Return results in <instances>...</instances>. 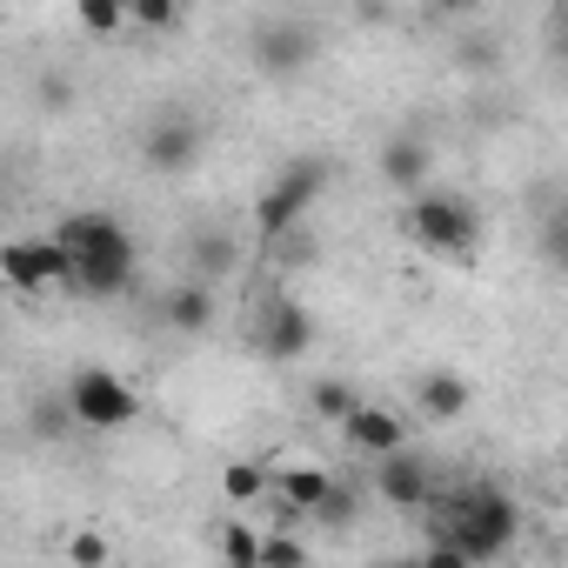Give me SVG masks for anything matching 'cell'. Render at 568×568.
Segmentation results:
<instances>
[{"label": "cell", "mask_w": 568, "mask_h": 568, "mask_svg": "<svg viewBox=\"0 0 568 568\" xmlns=\"http://www.w3.org/2000/svg\"><path fill=\"white\" fill-rule=\"evenodd\" d=\"M54 241L74 254V288L81 295H128L134 288V267H141V247L128 234L121 214H101V207H81L54 227Z\"/></svg>", "instance_id": "cell-1"}, {"label": "cell", "mask_w": 568, "mask_h": 568, "mask_svg": "<svg viewBox=\"0 0 568 568\" xmlns=\"http://www.w3.org/2000/svg\"><path fill=\"white\" fill-rule=\"evenodd\" d=\"M515 535H521V515H515V501H508L501 488H468V495H455V501L442 508V521H435V541L462 548L475 568L495 561V555H508Z\"/></svg>", "instance_id": "cell-2"}, {"label": "cell", "mask_w": 568, "mask_h": 568, "mask_svg": "<svg viewBox=\"0 0 568 568\" xmlns=\"http://www.w3.org/2000/svg\"><path fill=\"white\" fill-rule=\"evenodd\" d=\"M322 194H328V161H322V154H295L288 168L261 187L254 227H261L267 241H288V234H302V221H308V207H315Z\"/></svg>", "instance_id": "cell-3"}, {"label": "cell", "mask_w": 568, "mask_h": 568, "mask_svg": "<svg viewBox=\"0 0 568 568\" xmlns=\"http://www.w3.org/2000/svg\"><path fill=\"white\" fill-rule=\"evenodd\" d=\"M402 227H408V241L428 247V254H468V247L481 241V214H475L462 194H435V187L408 201Z\"/></svg>", "instance_id": "cell-4"}, {"label": "cell", "mask_w": 568, "mask_h": 568, "mask_svg": "<svg viewBox=\"0 0 568 568\" xmlns=\"http://www.w3.org/2000/svg\"><path fill=\"white\" fill-rule=\"evenodd\" d=\"M68 415L81 422V428H128L134 415H141V395L114 375V368H74V382H68Z\"/></svg>", "instance_id": "cell-5"}, {"label": "cell", "mask_w": 568, "mask_h": 568, "mask_svg": "<svg viewBox=\"0 0 568 568\" xmlns=\"http://www.w3.org/2000/svg\"><path fill=\"white\" fill-rule=\"evenodd\" d=\"M308 348H315V315L295 295H267L254 308V355H267V362H302Z\"/></svg>", "instance_id": "cell-6"}, {"label": "cell", "mask_w": 568, "mask_h": 568, "mask_svg": "<svg viewBox=\"0 0 568 568\" xmlns=\"http://www.w3.org/2000/svg\"><path fill=\"white\" fill-rule=\"evenodd\" d=\"M247 48H254V68H261V74H302V68L322 54V34H315L302 14H267Z\"/></svg>", "instance_id": "cell-7"}, {"label": "cell", "mask_w": 568, "mask_h": 568, "mask_svg": "<svg viewBox=\"0 0 568 568\" xmlns=\"http://www.w3.org/2000/svg\"><path fill=\"white\" fill-rule=\"evenodd\" d=\"M201 121L194 114H181V108H161L154 121H148V134H141V161L154 168V174H187L194 161H201Z\"/></svg>", "instance_id": "cell-8"}, {"label": "cell", "mask_w": 568, "mask_h": 568, "mask_svg": "<svg viewBox=\"0 0 568 568\" xmlns=\"http://www.w3.org/2000/svg\"><path fill=\"white\" fill-rule=\"evenodd\" d=\"M0 267H8V281H14L21 295L48 288V281H74V254H68L54 234H41V241H8V247H0Z\"/></svg>", "instance_id": "cell-9"}, {"label": "cell", "mask_w": 568, "mask_h": 568, "mask_svg": "<svg viewBox=\"0 0 568 568\" xmlns=\"http://www.w3.org/2000/svg\"><path fill=\"white\" fill-rule=\"evenodd\" d=\"M375 495L395 501V508H428V501H435V468H428V455L402 448V455L375 462Z\"/></svg>", "instance_id": "cell-10"}, {"label": "cell", "mask_w": 568, "mask_h": 568, "mask_svg": "<svg viewBox=\"0 0 568 568\" xmlns=\"http://www.w3.org/2000/svg\"><path fill=\"white\" fill-rule=\"evenodd\" d=\"M342 435H348V448H355V455H368V462H388V455H402V448H408L402 415H395V408H375V402H362V408H355V422H348Z\"/></svg>", "instance_id": "cell-11"}, {"label": "cell", "mask_w": 568, "mask_h": 568, "mask_svg": "<svg viewBox=\"0 0 568 568\" xmlns=\"http://www.w3.org/2000/svg\"><path fill=\"white\" fill-rule=\"evenodd\" d=\"M428 168H435V148H428L422 134H395V141L382 148V174H388L395 187H408V194H428Z\"/></svg>", "instance_id": "cell-12"}, {"label": "cell", "mask_w": 568, "mask_h": 568, "mask_svg": "<svg viewBox=\"0 0 568 568\" xmlns=\"http://www.w3.org/2000/svg\"><path fill=\"white\" fill-rule=\"evenodd\" d=\"M415 408H422L428 422H455V415H468V382H462L455 368H428V375L415 382Z\"/></svg>", "instance_id": "cell-13"}, {"label": "cell", "mask_w": 568, "mask_h": 568, "mask_svg": "<svg viewBox=\"0 0 568 568\" xmlns=\"http://www.w3.org/2000/svg\"><path fill=\"white\" fill-rule=\"evenodd\" d=\"M161 322H168L174 335H201V328L214 322V295H207V281H181V288H168V295H161Z\"/></svg>", "instance_id": "cell-14"}, {"label": "cell", "mask_w": 568, "mask_h": 568, "mask_svg": "<svg viewBox=\"0 0 568 568\" xmlns=\"http://www.w3.org/2000/svg\"><path fill=\"white\" fill-rule=\"evenodd\" d=\"M335 481H342V475H328V468H288V475H281V501H288L295 515H308V521H315V515H322V501L335 495Z\"/></svg>", "instance_id": "cell-15"}, {"label": "cell", "mask_w": 568, "mask_h": 568, "mask_svg": "<svg viewBox=\"0 0 568 568\" xmlns=\"http://www.w3.org/2000/svg\"><path fill=\"white\" fill-rule=\"evenodd\" d=\"M187 261H194V281H207V274H227V267L241 261V247H234L227 234L201 227V234H194V247H187Z\"/></svg>", "instance_id": "cell-16"}, {"label": "cell", "mask_w": 568, "mask_h": 568, "mask_svg": "<svg viewBox=\"0 0 568 568\" xmlns=\"http://www.w3.org/2000/svg\"><path fill=\"white\" fill-rule=\"evenodd\" d=\"M261 548H267L261 528H247V521H227L221 528V561L227 568H261Z\"/></svg>", "instance_id": "cell-17"}, {"label": "cell", "mask_w": 568, "mask_h": 568, "mask_svg": "<svg viewBox=\"0 0 568 568\" xmlns=\"http://www.w3.org/2000/svg\"><path fill=\"white\" fill-rule=\"evenodd\" d=\"M308 402H315V415H322V422H342V428H348V422H355V408H362L348 382H315V388H308Z\"/></svg>", "instance_id": "cell-18"}, {"label": "cell", "mask_w": 568, "mask_h": 568, "mask_svg": "<svg viewBox=\"0 0 568 568\" xmlns=\"http://www.w3.org/2000/svg\"><path fill=\"white\" fill-rule=\"evenodd\" d=\"M221 488H227V501H254V495H267V468L227 462V468H221Z\"/></svg>", "instance_id": "cell-19"}, {"label": "cell", "mask_w": 568, "mask_h": 568, "mask_svg": "<svg viewBox=\"0 0 568 568\" xmlns=\"http://www.w3.org/2000/svg\"><path fill=\"white\" fill-rule=\"evenodd\" d=\"M128 14H134L128 0H81V28H88V34H121Z\"/></svg>", "instance_id": "cell-20"}, {"label": "cell", "mask_w": 568, "mask_h": 568, "mask_svg": "<svg viewBox=\"0 0 568 568\" xmlns=\"http://www.w3.org/2000/svg\"><path fill=\"white\" fill-rule=\"evenodd\" d=\"M355 515H362V495H355V481H335V495L322 501V515H315V521H322V528H348Z\"/></svg>", "instance_id": "cell-21"}, {"label": "cell", "mask_w": 568, "mask_h": 568, "mask_svg": "<svg viewBox=\"0 0 568 568\" xmlns=\"http://www.w3.org/2000/svg\"><path fill=\"white\" fill-rule=\"evenodd\" d=\"M261 568H308V548L295 535H274L267 528V548H261Z\"/></svg>", "instance_id": "cell-22"}, {"label": "cell", "mask_w": 568, "mask_h": 568, "mask_svg": "<svg viewBox=\"0 0 568 568\" xmlns=\"http://www.w3.org/2000/svg\"><path fill=\"white\" fill-rule=\"evenodd\" d=\"M68 561L74 568H108V535H94V528L68 535Z\"/></svg>", "instance_id": "cell-23"}, {"label": "cell", "mask_w": 568, "mask_h": 568, "mask_svg": "<svg viewBox=\"0 0 568 568\" xmlns=\"http://www.w3.org/2000/svg\"><path fill=\"white\" fill-rule=\"evenodd\" d=\"M134 21L161 34V28H174V21H181V8H174V0H134Z\"/></svg>", "instance_id": "cell-24"}, {"label": "cell", "mask_w": 568, "mask_h": 568, "mask_svg": "<svg viewBox=\"0 0 568 568\" xmlns=\"http://www.w3.org/2000/svg\"><path fill=\"white\" fill-rule=\"evenodd\" d=\"M415 568H475V561H468V555H462V548H448V541H428V548H422V561H415Z\"/></svg>", "instance_id": "cell-25"}, {"label": "cell", "mask_w": 568, "mask_h": 568, "mask_svg": "<svg viewBox=\"0 0 568 568\" xmlns=\"http://www.w3.org/2000/svg\"><path fill=\"white\" fill-rule=\"evenodd\" d=\"M555 54H561V68H568V8L555 14Z\"/></svg>", "instance_id": "cell-26"}]
</instances>
